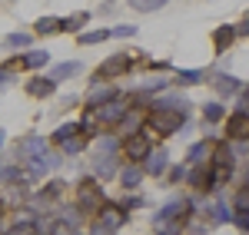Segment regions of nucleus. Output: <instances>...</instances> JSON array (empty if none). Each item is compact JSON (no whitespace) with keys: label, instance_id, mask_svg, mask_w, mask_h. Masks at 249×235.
Here are the masks:
<instances>
[{"label":"nucleus","instance_id":"nucleus-15","mask_svg":"<svg viewBox=\"0 0 249 235\" xmlns=\"http://www.w3.org/2000/svg\"><path fill=\"white\" fill-rule=\"evenodd\" d=\"M213 149H216V142H210V139H199V142H193L190 146V162L193 166H210V159H213Z\"/></svg>","mask_w":249,"mask_h":235},{"label":"nucleus","instance_id":"nucleus-33","mask_svg":"<svg viewBox=\"0 0 249 235\" xmlns=\"http://www.w3.org/2000/svg\"><path fill=\"white\" fill-rule=\"evenodd\" d=\"M120 205H123L126 212H133V209H140V205H143V199H140V196H126L123 202H120Z\"/></svg>","mask_w":249,"mask_h":235},{"label":"nucleus","instance_id":"nucleus-26","mask_svg":"<svg viewBox=\"0 0 249 235\" xmlns=\"http://www.w3.org/2000/svg\"><path fill=\"white\" fill-rule=\"evenodd\" d=\"M34 33L37 37H50V33H60V20L57 17H40L34 23Z\"/></svg>","mask_w":249,"mask_h":235},{"label":"nucleus","instance_id":"nucleus-16","mask_svg":"<svg viewBox=\"0 0 249 235\" xmlns=\"http://www.w3.org/2000/svg\"><path fill=\"white\" fill-rule=\"evenodd\" d=\"M186 182H190L196 192H213V182H210V166H193L186 172Z\"/></svg>","mask_w":249,"mask_h":235},{"label":"nucleus","instance_id":"nucleus-40","mask_svg":"<svg viewBox=\"0 0 249 235\" xmlns=\"http://www.w3.org/2000/svg\"><path fill=\"white\" fill-rule=\"evenodd\" d=\"M0 142H3V133H0Z\"/></svg>","mask_w":249,"mask_h":235},{"label":"nucleus","instance_id":"nucleus-5","mask_svg":"<svg viewBox=\"0 0 249 235\" xmlns=\"http://www.w3.org/2000/svg\"><path fill=\"white\" fill-rule=\"evenodd\" d=\"M116 153H123V142H116L113 136L100 139V146H96V159H93V169H96V176H100V182L110 179L116 172Z\"/></svg>","mask_w":249,"mask_h":235},{"label":"nucleus","instance_id":"nucleus-29","mask_svg":"<svg viewBox=\"0 0 249 235\" xmlns=\"http://www.w3.org/2000/svg\"><path fill=\"white\" fill-rule=\"evenodd\" d=\"M3 235H37V229H34V222H30V219H23V222H17L14 229H7Z\"/></svg>","mask_w":249,"mask_h":235},{"label":"nucleus","instance_id":"nucleus-31","mask_svg":"<svg viewBox=\"0 0 249 235\" xmlns=\"http://www.w3.org/2000/svg\"><path fill=\"white\" fill-rule=\"evenodd\" d=\"M166 179H170V186L183 182V179H186V166H170V169H166Z\"/></svg>","mask_w":249,"mask_h":235},{"label":"nucleus","instance_id":"nucleus-27","mask_svg":"<svg viewBox=\"0 0 249 235\" xmlns=\"http://www.w3.org/2000/svg\"><path fill=\"white\" fill-rule=\"evenodd\" d=\"M107 37H113V30H107V27H100V30H87V33H80V47H93V43H103Z\"/></svg>","mask_w":249,"mask_h":235},{"label":"nucleus","instance_id":"nucleus-18","mask_svg":"<svg viewBox=\"0 0 249 235\" xmlns=\"http://www.w3.org/2000/svg\"><path fill=\"white\" fill-rule=\"evenodd\" d=\"M143 176H146V172H143V166H133V162H130V166H123V169H120V186H123L126 192H136Z\"/></svg>","mask_w":249,"mask_h":235},{"label":"nucleus","instance_id":"nucleus-30","mask_svg":"<svg viewBox=\"0 0 249 235\" xmlns=\"http://www.w3.org/2000/svg\"><path fill=\"white\" fill-rule=\"evenodd\" d=\"M53 235H80V232H77V225H73V222L57 219V222H53Z\"/></svg>","mask_w":249,"mask_h":235},{"label":"nucleus","instance_id":"nucleus-24","mask_svg":"<svg viewBox=\"0 0 249 235\" xmlns=\"http://www.w3.org/2000/svg\"><path fill=\"white\" fill-rule=\"evenodd\" d=\"M30 40H34V33H23V30H14V33H7V40H3V47H10V50H27V47H30Z\"/></svg>","mask_w":249,"mask_h":235},{"label":"nucleus","instance_id":"nucleus-39","mask_svg":"<svg viewBox=\"0 0 249 235\" xmlns=\"http://www.w3.org/2000/svg\"><path fill=\"white\" fill-rule=\"evenodd\" d=\"M3 212H7V205H3V199H0V219H3Z\"/></svg>","mask_w":249,"mask_h":235},{"label":"nucleus","instance_id":"nucleus-22","mask_svg":"<svg viewBox=\"0 0 249 235\" xmlns=\"http://www.w3.org/2000/svg\"><path fill=\"white\" fill-rule=\"evenodd\" d=\"M47 60H50L47 50H30V53H20V66L23 70H40V66H47Z\"/></svg>","mask_w":249,"mask_h":235},{"label":"nucleus","instance_id":"nucleus-21","mask_svg":"<svg viewBox=\"0 0 249 235\" xmlns=\"http://www.w3.org/2000/svg\"><path fill=\"white\" fill-rule=\"evenodd\" d=\"M173 83L176 86H199V83H206V73L203 70H176Z\"/></svg>","mask_w":249,"mask_h":235},{"label":"nucleus","instance_id":"nucleus-4","mask_svg":"<svg viewBox=\"0 0 249 235\" xmlns=\"http://www.w3.org/2000/svg\"><path fill=\"white\" fill-rule=\"evenodd\" d=\"M130 70H133V57H130L126 50L110 53V57H107V60H103V63L93 70V83H113V79L126 77Z\"/></svg>","mask_w":249,"mask_h":235},{"label":"nucleus","instance_id":"nucleus-14","mask_svg":"<svg viewBox=\"0 0 249 235\" xmlns=\"http://www.w3.org/2000/svg\"><path fill=\"white\" fill-rule=\"evenodd\" d=\"M170 169V153L166 149H153L150 156H146V162H143V172L146 176H163Z\"/></svg>","mask_w":249,"mask_h":235},{"label":"nucleus","instance_id":"nucleus-23","mask_svg":"<svg viewBox=\"0 0 249 235\" xmlns=\"http://www.w3.org/2000/svg\"><path fill=\"white\" fill-rule=\"evenodd\" d=\"M232 216H249V186L246 182L232 192Z\"/></svg>","mask_w":249,"mask_h":235},{"label":"nucleus","instance_id":"nucleus-25","mask_svg":"<svg viewBox=\"0 0 249 235\" xmlns=\"http://www.w3.org/2000/svg\"><path fill=\"white\" fill-rule=\"evenodd\" d=\"M226 113H223V103H206L203 106V123L206 126H216V123H223Z\"/></svg>","mask_w":249,"mask_h":235},{"label":"nucleus","instance_id":"nucleus-36","mask_svg":"<svg viewBox=\"0 0 249 235\" xmlns=\"http://www.w3.org/2000/svg\"><path fill=\"white\" fill-rule=\"evenodd\" d=\"M236 30H239V37H249V17H243L236 23Z\"/></svg>","mask_w":249,"mask_h":235},{"label":"nucleus","instance_id":"nucleus-32","mask_svg":"<svg viewBox=\"0 0 249 235\" xmlns=\"http://www.w3.org/2000/svg\"><path fill=\"white\" fill-rule=\"evenodd\" d=\"M60 192H63V182H60V179H53L50 186H43V199H57Z\"/></svg>","mask_w":249,"mask_h":235},{"label":"nucleus","instance_id":"nucleus-12","mask_svg":"<svg viewBox=\"0 0 249 235\" xmlns=\"http://www.w3.org/2000/svg\"><path fill=\"white\" fill-rule=\"evenodd\" d=\"M23 90H27V96H34V99H47V96H53L57 79H53V77H30Z\"/></svg>","mask_w":249,"mask_h":235},{"label":"nucleus","instance_id":"nucleus-7","mask_svg":"<svg viewBox=\"0 0 249 235\" xmlns=\"http://www.w3.org/2000/svg\"><path fill=\"white\" fill-rule=\"evenodd\" d=\"M126 113H130V96H120V99H113V103H107V106L96 110V123H103L110 129H120V123H123Z\"/></svg>","mask_w":249,"mask_h":235},{"label":"nucleus","instance_id":"nucleus-34","mask_svg":"<svg viewBox=\"0 0 249 235\" xmlns=\"http://www.w3.org/2000/svg\"><path fill=\"white\" fill-rule=\"evenodd\" d=\"M232 225H236L243 235H249V216H232Z\"/></svg>","mask_w":249,"mask_h":235},{"label":"nucleus","instance_id":"nucleus-9","mask_svg":"<svg viewBox=\"0 0 249 235\" xmlns=\"http://www.w3.org/2000/svg\"><path fill=\"white\" fill-rule=\"evenodd\" d=\"M206 83H210L223 99H226V96H239V93H243V83L232 77V73H206Z\"/></svg>","mask_w":249,"mask_h":235},{"label":"nucleus","instance_id":"nucleus-10","mask_svg":"<svg viewBox=\"0 0 249 235\" xmlns=\"http://www.w3.org/2000/svg\"><path fill=\"white\" fill-rule=\"evenodd\" d=\"M126 216H130V212H126V209H123V205H120V202H103V209H100V225H107V229H120V225H126Z\"/></svg>","mask_w":249,"mask_h":235},{"label":"nucleus","instance_id":"nucleus-28","mask_svg":"<svg viewBox=\"0 0 249 235\" xmlns=\"http://www.w3.org/2000/svg\"><path fill=\"white\" fill-rule=\"evenodd\" d=\"M133 10H140V14H153V10H163L170 0H126Z\"/></svg>","mask_w":249,"mask_h":235},{"label":"nucleus","instance_id":"nucleus-19","mask_svg":"<svg viewBox=\"0 0 249 235\" xmlns=\"http://www.w3.org/2000/svg\"><path fill=\"white\" fill-rule=\"evenodd\" d=\"M87 20H90V14H87V10H77V14L63 17V20H60V33H80V30L87 27Z\"/></svg>","mask_w":249,"mask_h":235},{"label":"nucleus","instance_id":"nucleus-1","mask_svg":"<svg viewBox=\"0 0 249 235\" xmlns=\"http://www.w3.org/2000/svg\"><path fill=\"white\" fill-rule=\"evenodd\" d=\"M193 199H170L160 212L153 216V232L156 235H179L183 229H186V222L193 219Z\"/></svg>","mask_w":249,"mask_h":235},{"label":"nucleus","instance_id":"nucleus-17","mask_svg":"<svg viewBox=\"0 0 249 235\" xmlns=\"http://www.w3.org/2000/svg\"><path fill=\"white\" fill-rule=\"evenodd\" d=\"M80 136H83L80 123H63V126H57V129H53L50 142H53V146H67V142H73V139H80Z\"/></svg>","mask_w":249,"mask_h":235},{"label":"nucleus","instance_id":"nucleus-38","mask_svg":"<svg viewBox=\"0 0 249 235\" xmlns=\"http://www.w3.org/2000/svg\"><path fill=\"white\" fill-rule=\"evenodd\" d=\"M7 79H10V73H7V70H0V86H3Z\"/></svg>","mask_w":249,"mask_h":235},{"label":"nucleus","instance_id":"nucleus-3","mask_svg":"<svg viewBox=\"0 0 249 235\" xmlns=\"http://www.w3.org/2000/svg\"><path fill=\"white\" fill-rule=\"evenodd\" d=\"M186 126V113H170V110H150L146 113V129L156 136H176Z\"/></svg>","mask_w":249,"mask_h":235},{"label":"nucleus","instance_id":"nucleus-35","mask_svg":"<svg viewBox=\"0 0 249 235\" xmlns=\"http://www.w3.org/2000/svg\"><path fill=\"white\" fill-rule=\"evenodd\" d=\"M133 33H136L133 23H123V27H116V30H113V37H133Z\"/></svg>","mask_w":249,"mask_h":235},{"label":"nucleus","instance_id":"nucleus-37","mask_svg":"<svg viewBox=\"0 0 249 235\" xmlns=\"http://www.w3.org/2000/svg\"><path fill=\"white\" fill-rule=\"evenodd\" d=\"M90 235H113V229H107V225H100V222H96V225H93V232H90Z\"/></svg>","mask_w":249,"mask_h":235},{"label":"nucleus","instance_id":"nucleus-8","mask_svg":"<svg viewBox=\"0 0 249 235\" xmlns=\"http://www.w3.org/2000/svg\"><path fill=\"white\" fill-rule=\"evenodd\" d=\"M226 139L230 142H249V113L236 110L232 116H226Z\"/></svg>","mask_w":249,"mask_h":235},{"label":"nucleus","instance_id":"nucleus-11","mask_svg":"<svg viewBox=\"0 0 249 235\" xmlns=\"http://www.w3.org/2000/svg\"><path fill=\"white\" fill-rule=\"evenodd\" d=\"M236 37H239L236 23H219V27L213 30V50H216V53H226V50H232Z\"/></svg>","mask_w":249,"mask_h":235},{"label":"nucleus","instance_id":"nucleus-2","mask_svg":"<svg viewBox=\"0 0 249 235\" xmlns=\"http://www.w3.org/2000/svg\"><path fill=\"white\" fill-rule=\"evenodd\" d=\"M73 202H77V209L83 216H100V209H103V182H96V179H80L77 189H73Z\"/></svg>","mask_w":249,"mask_h":235},{"label":"nucleus","instance_id":"nucleus-20","mask_svg":"<svg viewBox=\"0 0 249 235\" xmlns=\"http://www.w3.org/2000/svg\"><path fill=\"white\" fill-rule=\"evenodd\" d=\"M80 70H83V63H80V60H63V63H57V66L50 70V77L60 83V79H73Z\"/></svg>","mask_w":249,"mask_h":235},{"label":"nucleus","instance_id":"nucleus-6","mask_svg":"<svg viewBox=\"0 0 249 235\" xmlns=\"http://www.w3.org/2000/svg\"><path fill=\"white\" fill-rule=\"evenodd\" d=\"M150 153H153V139H150L146 129L143 133H133V136H123V156H126V162L143 166Z\"/></svg>","mask_w":249,"mask_h":235},{"label":"nucleus","instance_id":"nucleus-13","mask_svg":"<svg viewBox=\"0 0 249 235\" xmlns=\"http://www.w3.org/2000/svg\"><path fill=\"white\" fill-rule=\"evenodd\" d=\"M123 93L116 90V86H100L96 83L93 90H90V96H87V110H100V106H107V103H113V99H120Z\"/></svg>","mask_w":249,"mask_h":235}]
</instances>
